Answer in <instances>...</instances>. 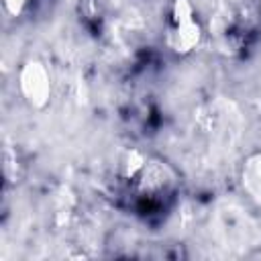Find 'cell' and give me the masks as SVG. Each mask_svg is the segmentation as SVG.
I'll return each instance as SVG.
<instances>
[{
	"mask_svg": "<svg viewBox=\"0 0 261 261\" xmlns=\"http://www.w3.org/2000/svg\"><path fill=\"white\" fill-rule=\"evenodd\" d=\"M202 39V27L196 18L194 6L190 0H173L169 18H167V31H165V43L173 53H190L200 45Z\"/></svg>",
	"mask_w": 261,
	"mask_h": 261,
	"instance_id": "6da1fadb",
	"label": "cell"
},
{
	"mask_svg": "<svg viewBox=\"0 0 261 261\" xmlns=\"http://www.w3.org/2000/svg\"><path fill=\"white\" fill-rule=\"evenodd\" d=\"M18 90L24 102L35 110H41L49 104L53 94V84H51V73L43 61L29 59L22 63L18 71Z\"/></svg>",
	"mask_w": 261,
	"mask_h": 261,
	"instance_id": "7a4b0ae2",
	"label": "cell"
},
{
	"mask_svg": "<svg viewBox=\"0 0 261 261\" xmlns=\"http://www.w3.org/2000/svg\"><path fill=\"white\" fill-rule=\"evenodd\" d=\"M239 184L245 196L261 208V151H255L245 157L239 169Z\"/></svg>",
	"mask_w": 261,
	"mask_h": 261,
	"instance_id": "3957f363",
	"label": "cell"
},
{
	"mask_svg": "<svg viewBox=\"0 0 261 261\" xmlns=\"http://www.w3.org/2000/svg\"><path fill=\"white\" fill-rule=\"evenodd\" d=\"M2 4H4V10H6L8 14L18 16V14L24 10V6L29 4V0H2Z\"/></svg>",
	"mask_w": 261,
	"mask_h": 261,
	"instance_id": "277c9868",
	"label": "cell"
}]
</instances>
